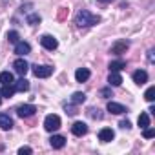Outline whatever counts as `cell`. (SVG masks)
I'll use <instances>...</instances> for the list:
<instances>
[{"mask_svg": "<svg viewBox=\"0 0 155 155\" xmlns=\"http://www.w3.org/2000/svg\"><path fill=\"white\" fill-rule=\"evenodd\" d=\"M99 22H101V17L90 13L88 9H81L79 13H77V17H75V24L79 28H91V26H95Z\"/></svg>", "mask_w": 155, "mask_h": 155, "instance_id": "obj_1", "label": "cell"}, {"mask_svg": "<svg viewBox=\"0 0 155 155\" xmlns=\"http://www.w3.org/2000/svg\"><path fill=\"white\" fill-rule=\"evenodd\" d=\"M58 128H60V117L58 115L51 113L44 119V130L46 131H57Z\"/></svg>", "mask_w": 155, "mask_h": 155, "instance_id": "obj_2", "label": "cell"}, {"mask_svg": "<svg viewBox=\"0 0 155 155\" xmlns=\"http://www.w3.org/2000/svg\"><path fill=\"white\" fill-rule=\"evenodd\" d=\"M33 75L37 79H48L53 75V66H33Z\"/></svg>", "mask_w": 155, "mask_h": 155, "instance_id": "obj_3", "label": "cell"}, {"mask_svg": "<svg viewBox=\"0 0 155 155\" xmlns=\"http://www.w3.org/2000/svg\"><path fill=\"white\" fill-rule=\"evenodd\" d=\"M40 44H42V48H46L48 51H53V49L58 48V40H57L55 37H51V35H42V37H40Z\"/></svg>", "mask_w": 155, "mask_h": 155, "instance_id": "obj_4", "label": "cell"}, {"mask_svg": "<svg viewBox=\"0 0 155 155\" xmlns=\"http://www.w3.org/2000/svg\"><path fill=\"white\" fill-rule=\"evenodd\" d=\"M35 113H37V108H35L33 104H22V106H18V108H17V115H18V117H22V119L33 117Z\"/></svg>", "mask_w": 155, "mask_h": 155, "instance_id": "obj_5", "label": "cell"}, {"mask_svg": "<svg viewBox=\"0 0 155 155\" xmlns=\"http://www.w3.org/2000/svg\"><path fill=\"white\" fill-rule=\"evenodd\" d=\"M128 48H130V42H128V40H117V42L111 46L110 53H113V55H122V53L128 51Z\"/></svg>", "mask_w": 155, "mask_h": 155, "instance_id": "obj_6", "label": "cell"}, {"mask_svg": "<svg viewBox=\"0 0 155 155\" xmlns=\"http://www.w3.org/2000/svg\"><path fill=\"white\" fill-rule=\"evenodd\" d=\"M71 133H73L75 137H82V135H86V133H88V126H86V122H82V120L73 122V126H71Z\"/></svg>", "mask_w": 155, "mask_h": 155, "instance_id": "obj_7", "label": "cell"}, {"mask_svg": "<svg viewBox=\"0 0 155 155\" xmlns=\"http://www.w3.org/2000/svg\"><path fill=\"white\" fill-rule=\"evenodd\" d=\"M13 68H15V71H17L20 77H24V75L28 73V69H29V64H28L24 58H17V60L13 62Z\"/></svg>", "mask_w": 155, "mask_h": 155, "instance_id": "obj_8", "label": "cell"}, {"mask_svg": "<svg viewBox=\"0 0 155 155\" xmlns=\"http://www.w3.org/2000/svg\"><path fill=\"white\" fill-rule=\"evenodd\" d=\"M131 79H133V82H135V84L142 86V84H146V82H148V73H146L144 69H137V71H133Z\"/></svg>", "mask_w": 155, "mask_h": 155, "instance_id": "obj_9", "label": "cell"}, {"mask_svg": "<svg viewBox=\"0 0 155 155\" xmlns=\"http://www.w3.org/2000/svg\"><path fill=\"white\" fill-rule=\"evenodd\" d=\"M15 53L20 55V57H26L28 53H31V46H29L28 42H24V40H18V42L15 44Z\"/></svg>", "mask_w": 155, "mask_h": 155, "instance_id": "obj_10", "label": "cell"}, {"mask_svg": "<svg viewBox=\"0 0 155 155\" xmlns=\"http://www.w3.org/2000/svg\"><path fill=\"white\" fill-rule=\"evenodd\" d=\"M113 137H115V131L111 128H102L99 131V140L101 142H110V140H113Z\"/></svg>", "mask_w": 155, "mask_h": 155, "instance_id": "obj_11", "label": "cell"}, {"mask_svg": "<svg viewBox=\"0 0 155 155\" xmlns=\"http://www.w3.org/2000/svg\"><path fill=\"white\" fill-rule=\"evenodd\" d=\"M108 111L110 113H115V115H122V113H126L128 110L122 106V104H119V102H113V101H110L108 102Z\"/></svg>", "mask_w": 155, "mask_h": 155, "instance_id": "obj_12", "label": "cell"}, {"mask_svg": "<svg viewBox=\"0 0 155 155\" xmlns=\"http://www.w3.org/2000/svg\"><path fill=\"white\" fill-rule=\"evenodd\" d=\"M49 144H51V148L60 150V148L66 146V137H62V135H53V137L49 139Z\"/></svg>", "mask_w": 155, "mask_h": 155, "instance_id": "obj_13", "label": "cell"}, {"mask_svg": "<svg viewBox=\"0 0 155 155\" xmlns=\"http://www.w3.org/2000/svg\"><path fill=\"white\" fill-rule=\"evenodd\" d=\"M90 69H86V68H79L75 71V79H77V82H86L88 79H90Z\"/></svg>", "mask_w": 155, "mask_h": 155, "instance_id": "obj_14", "label": "cell"}, {"mask_svg": "<svg viewBox=\"0 0 155 155\" xmlns=\"http://www.w3.org/2000/svg\"><path fill=\"white\" fill-rule=\"evenodd\" d=\"M0 128L6 130V131L13 128V119H11L8 113H0Z\"/></svg>", "mask_w": 155, "mask_h": 155, "instance_id": "obj_15", "label": "cell"}, {"mask_svg": "<svg viewBox=\"0 0 155 155\" xmlns=\"http://www.w3.org/2000/svg\"><path fill=\"white\" fill-rule=\"evenodd\" d=\"M108 82H110V86H120V84H122V77H120V73H119V71H110Z\"/></svg>", "mask_w": 155, "mask_h": 155, "instance_id": "obj_16", "label": "cell"}, {"mask_svg": "<svg viewBox=\"0 0 155 155\" xmlns=\"http://www.w3.org/2000/svg\"><path fill=\"white\" fill-rule=\"evenodd\" d=\"M13 86H15V91H28L29 90V81H26L24 77H22V79H18V81L13 82Z\"/></svg>", "mask_w": 155, "mask_h": 155, "instance_id": "obj_17", "label": "cell"}, {"mask_svg": "<svg viewBox=\"0 0 155 155\" xmlns=\"http://www.w3.org/2000/svg\"><path fill=\"white\" fill-rule=\"evenodd\" d=\"M13 82H15L13 73H9V71H2V73H0V84H13Z\"/></svg>", "mask_w": 155, "mask_h": 155, "instance_id": "obj_18", "label": "cell"}, {"mask_svg": "<svg viewBox=\"0 0 155 155\" xmlns=\"http://www.w3.org/2000/svg\"><path fill=\"white\" fill-rule=\"evenodd\" d=\"M86 102V95L82 93V91H75L73 95H71V104H84Z\"/></svg>", "mask_w": 155, "mask_h": 155, "instance_id": "obj_19", "label": "cell"}, {"mask_svg": "<svg viewBox=\"0 0 155 155\" xmlns=\"http://www.w3.org/2000/svg\"><path fill=\"white\" fill-rule=\"evenodd\" d=\"M13 93H15V86L13 84H2V90H0V95L2 97H13Z\"/></svg>", "mask_w": 155, "mask_h": 155, "instance_id": "obj_20", "label": "cell"}, {"mask_svg": "<svg viewBox=\"0 0 155 155\" xmlns=\"http://www.w3.org/2000/svg\"><path fill=\"white\" fill-rule=\"evenodd\" d=\"M137 122H139V128H142V130H144V128H148V126H150V115H148L146 111H144V113H140Z\"/></svg>", "mask_w": 155, "mask_h": 155, "instance_id": "obj_21", "label": "cell"}, {"mask_svg": "<svg viewBox=\"0 0 155 155\" xmlns=\"http://www.w3.org/2000/svg\"><path fill=\"white\" fill-rule=\"evenodd\" d=\"M124 68H126L124 60H113V62H110V71H120Z\"/></svg>", "mask_w": 155, "mask_h": 155, "instance_id": "obj_22", "label": "cell"}, {"mask_svg": "<svg viewBox=\"0 0 155 155\" xmlns=\"http://www.w3.org/2000/svg\"><path fill=\"white\" fill-rule=\"evenodd\" d=\"M40 15L38 13H31V15H28V24H31V26H37V24H40Z\"/></svg>", "mask_w": 155, "mask_h": 155, "instance_id": "obj_23", "label": "cell"}, {"mask_svg": "<svg viewBox=\"0 0 155 155\" xmlns=\"http://www.w3.org/2000/svg\"><path fill=\"white\" fill-rule=\"evenodd\" d=\"M144 99H146L148 102H153V99H155V86H151V88H148V90H146Z\"/></svg>", "mask_w": 155, "mask_h": 155, "instance_id": "obj_24", "label": "cell"}, {"mask_svg": "<svg viewBox=\"0 0 155 155\" xmlns=\"http://www.w3.org/2000/svg\"><path fill=\"white\" fill-rule=\"evenodd\" d=\"M68 13H69V9H66V8H58V13H57V20H66L68 18Z\"/></svg>", "mask_w": 155, "mask_h": 155, "instance_id": "obj_25", "label": "cell"}, {"mask_svg": "<svg viewBox=\"0 0 155 155\" xmlns=\"http://www.w3.org/2000/svg\"><path fill=\"white\" fill-rule=\"evenodd\" d=\"M8 40H9L11 44H17V42L20 40V35H18V31H9V33H8Z\"/></svg>", "mask_w": 155, "mask_h": 155, "instance_id": "obj_26", "label": "cell"}, {"mask_svg": "<svg viewBox=\"0 0 155 155\" xmlns=\"http://www.w3.org/2000/svg\"><path fill=\"white\" fill-rule=\"evenodd\" d=\"M88 113H90V117H91V119H102V111H101L99 108H90V111H88Z\"/></svg>", "mask_w": 155, "mask_h": 155, "instance_id": "obj_27", "label": "cell"}, {"mask_svg": "<svg viewBox=\"0 0 155 155\" xmlns=\"http://www.w3.org/2000/svg\"><path fill=\"white\" fill-rule=\"evenodd\" d=\"M64 110H66V113H68V115H75V113H77V110H75V106H73V104H69V106H68V104H64Z\"/></svg>", "mask_w": 155, "mask_h": 155, "instance_id": "obj_28", "label": "cell"}, {"mask_svg": "<svg viewBox=\"0 0 155 155\" xmlns=\"http://www.w3.org/2000/svg\"><path fill=\"white\" fill-rule=\"evenodd\" d=\"M151 137H155V130H151V128H144V139H151Z\"/></svg>", "mask_w": 155, "mask_h": 155, "instance_id": "obj_29", "label": "cell"}, {"mask_svg": "<svg viewBox=\"0 0 155 155\" xmlns=\"http://www.w3.org/2000/svg\"><path fill=\"white\" fill-rule=\"evenodd\" d=\"M18 153H20V155H24V153H26V155H29V153H33V150H31L29 146H22V148L18 150Z\"/></svg>", "mask_w": 155, "mask_h": 155, "instance_id": "obj_30", "label": "cell"}, {"mask_svg": "<svg viewBox=\"0 0 155 155\" xmlns=\"http://www.w3.org/2000/svg\"><path fill=\"white\" fill-rule=\"evenodd\" d=\"M119 126H120L122 130H130V128H131V122L126 119V120H120V124H119Z\"/></svg>", "mask_w": 155, "mask_h": 155, "instance_id": "obj_31", "label": "cell"}, {"mask_svg": "<svg viewBox=\"0 0 155 155\" xmlns=\"http://www.w3.org/2000/svg\"><path fill=\"white\" fill-rule=\"evenodd\" d=\"M101 95H102L104 99H108V97H111V91H110L108 88H104V90H101Z\"/></svg>", "mask_w": 155, "mask_h": 155, "instance_id": "obj_32", "label": "cell"}, {"mask_svg": "<svg viewBox=\"0 0 155 155\" xmlns=\"http://www.w3.org/2000/svg\"><path fill=\"white\" fill-rule=\"evenodd\" d=\"M148 60H150V62H153V49H150V51H148Z\"/></svg>", "mask_w": 155, "mask_h": 155, "instance_id": "obj_33", "label": "cell"}, {"mask_svg": "<svg viewBox=\"0 0 155 155\" xmlns=\"http://www.w3.org/2000/svg\"><path fill=\"white\" fill-rule=\"evenodd\" d=\"M99 2H102V4H110V2H113V0H99Z\"/></svg>", "mask_w": 155, "mask_h": 155, "instance_id": "obj_34", "label": "cell"}, {"mask_svg": "<svg viewBox=\"0 0 155 155\" xmlns=\"http://www.w3.org/2000/svg\"><path fill=\"white\" fill-rule=\"evenodd\" d=\"M0 104H2V95H0Z\"/></svg>", "mask_w": 155, "mask_h": 155, "instance_id": "obj_35", "label": "cell"}]
</instances>
